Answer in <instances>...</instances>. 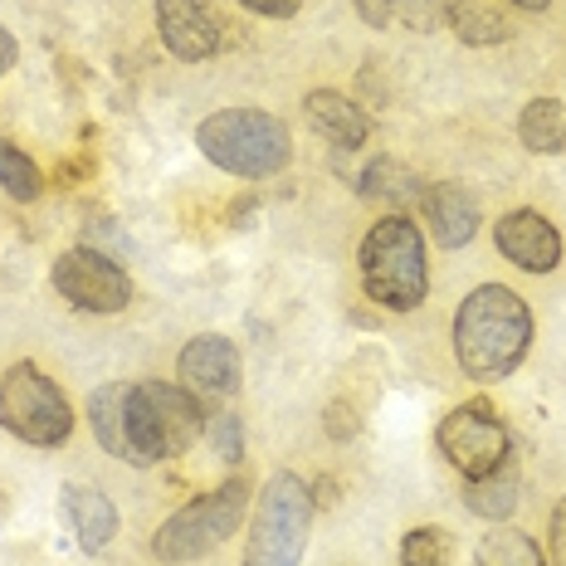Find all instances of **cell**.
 <instances>
[{
    "label": "cell",
    "mask_w": 566,
    "mask_h": 566,
    "mask_svg": "<svg viewBox=\"0 0 566 566\" xmlns=\"http://www.w3.org/2000/svg\"><path fill=\"white\" fill-rule=\"evenodd\" d=\"M434 440H440V454L450 459L464 479H483V474H493L503 459H513L509 430H503V420L493 416L489 406L450 410V416L440 420V430H434Z\"/></svg>",
    "instance_id": "ba28073f"
},
{
    "label": "cell",
    "mask_w": 566,
    "mask_h": 566,
    "mask_svg": "<svg viewBox=\"0 0 566 566\" xmlns=\"http://www.w3.org/2000/svg\"><path fill=\"white\" fill-rule=\"evenodd\" d=\"M474 566H547V557H542L537 542L527 533H517V527H493V533L479 542Z\"/></svg>",
    "instance_id": "7402d4cb"
},
{
    "label": "cell",
    "mask_w": 566,
    "mask_h": 566,
    "mask_svg": "<svg viewBox=\"0 0 566 566\" xmlns=\"http://www.w3.org/2000/svg\"><path fill=\"white\" fill-rule=\"evenodd\" d=\"M127 396H133V386H127V381H103L98 391L88 396V424H93V434H98L103 450H108L113 459H123V464H133V434H127Z\"/></svg>",
    "instance_id": "2e32d148"
},
{
    "label": "cell",
    "mask_w": 566,
    "mask_h": 566,
    "mask_svg": "<svg viewBox=\"0 0 566 566\" xmlns=\"http://www.w3.org/2000/svg\"><path fill=\"white\" fill-rule=\"evenodd\" d=\"M357 191L371 196V200H410V196H420L424 186L406 167H400L396 157H376L371 167L357 176Z\"/></svg>",
    "instance_id": "603a6c76"
},
{
    "label": "cell",
    "mask_w": 566,
    "mask_h": 566,
    "mask_svg": "<svg viewBox=\"0 0 566 566\" xmlns=\"http://www.w3.org/2000/svg\"><path fill=\"white\" fill-rule=\"evenodd\" d=\"M196 147L210 167L244 176V181H264L279 176L293 157V137L274 113L264 108H220L196 127Z\"/></svg>",
    "instance_id": "7a4b0ae2"
},
{
    "label": "cell",
    "mask_w": 566,
    "mask_h": 566,
    "mask_svg": "<svg viewBox=\"0 0 566 566\" xmlns=\"http://www.w3.org/2000/svg\"><path fill=\"white\" fill-rule=\"evenodd\" d=\"M533 347V308L503 283H479L454 313V361L469 381H509Z\"/></svg>",
    "instance_id": "6da1fadb"
},
{
    "label": "cell",
    "mask_w": 566,
    "mask_h": 566,
    "mask_svg": "<svg viewBox=\"0 0 566 566\" xmlns=\"http://www.w3.org/2000/svg\"><path fill=\"white\" fill-rule=\"evenodd\" d=\"M206 440H210V450H216L220 464L234 469L244 459V420L230 416V410H216V416L206 420Z\"/></svg>",
    "instance_id": "d4e9b609"
},
{
    "label": "cell",
    "mask_w": 566,
    "mask_h": 566,
    "mask_svg": "<svg viewBox=\"0 0 566 566\" xmlns=\"http://www.w3.org/2000/svg\"><path fill=\"white\" fill-rule=\"evenodd\" d=\"M157 34L181 64H206L220 54V25L200 0H157Z\"/></svg>",
    "instance_id": "7c38bea8"
},
{
    "label": "cell",
    "mask_w": 566,
    "mask_h": 566,
    "mask_svg": "<svg viewBox=\"0 0 566 566\" xmlns=\"http://www.w3.org/2000/svg\"><path fill=\"white\" fill-rule=\"evenodd\" d=\"M244 10H254V15L264 20H293L303 10V0H240Z\"/></svg>",
    "instance_id": "484cf974"
},
{
    "label": "cell",
    "mask_w": 566,
    "mask_h": 566,
    "mask_svg": "<svg viewBox=\"0 0 566 566\" xmlns=\"http://www.w3.org/2000/svg\"><path fill=\"white\" fill-rule=\"evenodd\" d=\"M0 191L10 200H20V206H34L44 196V171L34 167V157L25 147H15L6 137H0Z\"/></svg>",
    "instance_id": "44dd1931"
},
{
    "label": "cell",
    "mask_w": 566,
    "mask_h": 566,
    "mask_svg": "<svg viewBox=\"0 0 566 566\" xmlns=\"http://www.w3.org/2000/svg\"><path fill=\"white\" fill-rule=\"evenodd\" d=\"M352 6L371 30H391L400 20L406 30L430 34L440 30V20H450V0H352Z\"/></svg>",
    "instance_id": "d6986e66"
},
{
    "label": "cell",
    "mask_w": 566,
    "mask_h": 566,
    "mask_svg": "<svg viewBox=\"0 0 566 566\" xmlns=\"http://www.w3.org/2000/svg\"><path fill=\"white\" fill-rule=\"evenodd\" d=\"M64 523L88 557L117 537V509L103 489H69L64 493Z\"/></svg>",
    "instance_id": "9a60e30c"
},
{
    "label": "cell",
    "mask_w": 566,
    "mask_h": 566,
    "mask_svg": "<svg viewBox=\"0 0 566 566\" xmlns=\"http://www.w3.org/2000/svg\"><path fill=\"white\" fill-rule=\"evenodd\" d=\"M15 59H20V44H15V34H10L6 25H0V74H10V69H15Z\"/></svg>",
    "instance_id": "83f0119b"
},
{
    "label": "cell",
    "mask_w": 566,
    "mask_h": 566,
    "mask_svg": "<svg viewBox=\"0 0 566 566\" xmlns=\"http://www.w3.org/2000/svg\"><path fill=\"white\" fill-rule=\"evenodd\" d=\"M176 386L191 391L200 406H226V400L240 391V352H234L230 337L220 333H200L181 347L176 357Z\"/></svg>",
    "instance_id": "30bf717a"
},
{
    "label": "cell",
    "mask_w": 566,
    "mask_h": 566,
    "mask_svg": "<svg viewBox=\"0 0 566 566\" xmlns=\"http://www.w3.org/2000/svg\"><path fill=\"white\" fill-rule=\"evenodd\" d=\"M517 499H523V474H517V459H503L493 474L464 483L469 513L489 517V523H509L513 509H517Z\"/></svg>",
    "instance_id": "e0dca14e"
},
{
    "label": "cell",
    "mask_w": 566,
    "mask_h": 566,
    "mask_svg": "<svg viewBox=\"0 0 566 566\" xmlns=\"http://www.w3.org/2000/svg\"><path fill=\"white\" fill-rule=\"evenodd\" d=\"M244 513H250V479L230 474L220 489L191 499L181 513H171L167 523L151 533V557L171 562V566L210 557L220 542H230L244 527Z\"/></svg>",
    "instance_id": "277c9868"
},
{
    "label": "cell",
    "mask_w": 566,
    "mask_h": 566,
    "mask_svg": "<svg viewBox=\"0 0 566 566\" xmlns=\"http://www.w3.org/2000/svg\"><path fill=\"white\" fill-rule=\"evenodd\" d=\"M509 6L527 10V15H542V10H552V0H509Z\"/></svg>",
    "instance_id": "f1b7e54d"
},
{
    "label": "cell",
    "mask_w": 566,
    "mask_h": 566,
    "mask_svg": "<svg viewBox=\"0 0 566 566\" xmlns=\"http://www.w3.org/2000/svg\"><path fill=\"white\" fill-rule=\"evenodd\" d=\"M0 430L34 450H59L74 434V406H69L64 386L40 361H15L0 376Z\"/></svg>",
    "instance_id": "52a82bcc"
},
{
    "label": "cell",
    "mask_w": 566,
    "mask_h": 566,
    "mask_svg": "<svg viewBox=\"0 0 566 566\" xmlns=\"http://www.w3.org/2000/svg\"><path fill=\"white\" fill-rule=\"evenodd\" d=\"M493 244L523 274H552L562 264V230L547 216H537V210H509L493 226Z\"/></svg>",
    "instance_id": "8fae6325"
},
{
    "label": "cell",
    "mask_w": 566,
    "mask_h": 566,
    "mask_svg": "<svg viewBox=\"0 0 566 566\" xmlns=\"http://www.w3.org/2000/svg\"><path fill=\"white\" fill-rule=\"evenodd\" d=\"M303 117H308V127L323 142H333L337 151H357L367 147L371 137V117L361 103H352L347 93L337 88H313L308 98H303Z\"/></svg>",
    "instance_id": "5bb4252c"
},
{
    "label": "cell",
    "mask_w": 566,
    "mask_h": 566,
    "mask_svg": "<svg viewBox=\"0 0 566 566\" xmlns=\"http://www.w3.org/2000/svg\"><path fill=\"white\" fill-rule=\"evenodd\" d=\"M127 434H133V464H161L206 434V406L181 386L142 381L127 396Z\"/></svg>",
    "instance_id": "5b68a950"
},
{
    "label": "cell",
    "mask_w": 566,
    "mask_h": 566,
    "mask_svg": "<svg viewBox=\"0 0 566 566\" xmlns=\"http://www.w3.org/2000/svg\"><path fill=\"white\" fill-rule=\"evenodd\" d=\"M357 269H361V289L371 303L391 313H410L424 303L430 293V264H424V240L416 230V220L406 216H381L367 230L357 250Z\"/></svg>",
    "instance_id": "3957f363"
},
{
    "label": "cell",
    "mask_w": 566,
    "mask_h": 566,
    "mask_svg": "<svg viewBox=\"0 0 566 566\" xmlns=\"http://www.w3.org/2000/svg\"><path fill=\"white\" fill-rule=\"evenodd\" d=\"M400 566H454V537L444 527H410L400 537Z\"/></svg>",
    "instance_id": "cb8c5ba5"
},
{
    "label": "cell",
    "mask_w": 566,
    "mask_h": 566,
    "mask_svg": "<svg viewBox=\"0 0 566 566\" xmlns=\"http://www.w3.org/2000/svg\"><path fill=\"white\" fill-rule=\"evenodd\" d=\"M552 562L557 566H566V499L557 503V513H552Z\"/></svg>",
    "instance_id": "4316f807"
},
{
    "label": "cell",
    "mask_w": 566,
    "mask_h": 566,
    "mask_svg": "<svg viewBox=\"0 0 566 566\" xmlns=\"http://www.w3.org/2000/svg\"><path fill=\"white\" fill-rule=\"evenodd\" d=\"M420 210H424V226L440 240V250H464L469 240L479 234V200L454 181H440V186H424L420 191Z\"/></svg>",
    "instance_id": "4fadbf2b"
},
{
    "label": "cell",
    "mask_w": 566,
    "mask_h": 566,
    "mask_svg": "<svg viewBox=\"0 0 566 566\" xmlns=\"http://www.w3.org/2000/svg\"><path fill=\"white\" fill-rule=\"evenodd\" d=\"M54 289L64 303L84 313H123L133 303V283L113 264V254H98L93 244H78V250H64L54 259Z\"/></svg>",
    "instance_id": "9c48e42d"
},
{
    "label": "cell",
    "mask_w": 566,
    "mask_h": 566,
    "mask_svg": "<svg viewBox=\"0 0 566 566\" xmlns=\"http://www.w3.org/2000/svg\"><path fill=\"white\" fill-rule=\"evenodd\" d=\"M313 533V493L298 474H274L259 493V509L244 537V562L240 566H303Z\"/></svg>",
    "instance_id": "8992f818"
},
{
    "label": "cell",
    "mask_w": 566,
    "mask_h": 566,
    "mask_svg": "<svg viewBox=\"0 0 566 566\" xmlns=\"http://www.w3.org/2000/svg\"><path fill=\"white\" fill-rule=\"evenodd\" d=\"M517 142L537 157H552V151L566 147V108L557 98H533L523 113H517Z\"/></svg>",
    "instance_id": "ffe728a7"
},
{
    "label": "cell",
    "mask_w": 566,
    "mask_h": 566,
    "mask_svg": "<svg viewBox=\"0 0 566 566\" xmlns=\"http://www.w3.org/2000/svg\"><path fill=\"white\" fill-rule=\"evenodd\" d=\"M450 30L464 44H479V50L503 44V40H513L517 34L513 15L499 6V0H450Z\"/></svg>",
    "instance_id": "ac0fdd59"
}]
</instances>
